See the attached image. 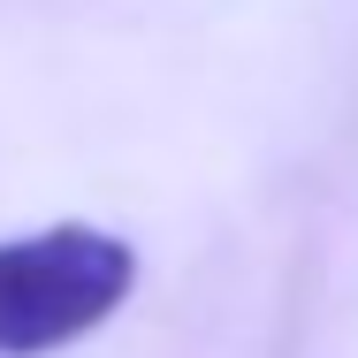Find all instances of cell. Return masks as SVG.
I'll list each match as a JSON object with an SVG mask.
<instances>
[{"label":"cell","mask_w":358,"mask_h":358,"mask_svg":"<svg viewBox=\"0 0 358 358\" xmlns=\"http://www.w3.org/2000/svg\"><path fill=\"white\" fill-rule=\"evenodd\" d=\"M138 282V252L107 229H38L0 244V351L38 358L92 336Z\"/></svg>","instance_id":"cell-1"}]
</instances>
